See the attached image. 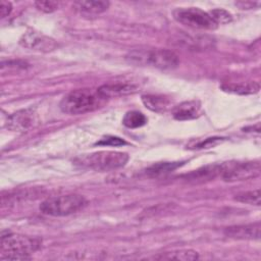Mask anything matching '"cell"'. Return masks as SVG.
I'll use <instances>...</instances> for the list:
<instances>
[{"label": "cell", "instance_id": "1", "mask_svg": "<svg viewBox=\"0 0 261 261\" xmlns=\"http://www.w3.org/2000/svg\"><path fill=\"white\" fill-rule=\"evenodd\" d=\"M125 59L130 64L159 69H172L179 63L177 54L171 50L161 48L134 49L125 55Z\"/></svg>", "mask_w": 261, "mask_h": 261}, {"label": "cell", "instance_id": "2", "mask_svg": "<svg viewBox=\"0 0 261 261\" xmlns=\"http://www.w3.org/2000/svg\"><path fill=\"white\" fill-rule=\"evenodd\" d=\"M40 247V241L22 234L3 231L0 241V259L27 260Z\"/></svg>", "mask_w": 261, "mask_h": 261}, {"label": "cell", "instance_id": "3", "mask_svg": "<svg viewBox=\"0 0 261 261\" xmlns=\"http://www.w3.org/2000/svg\"><path fill=\"white\" fill-rule=\"evenodd\" d=\"M103 100L104 99L98 94L97 90L76 89L63 96L59 103V107L61 111L66 114L79 115L97 109L100 107Z\"/></svg>", "mask_w": 261, "mask_h": 261}, {"label": "cell", "instance_id": "4", "mask_svg": "<svg viewBox=\"0 0 261 261\" xmlns=\"http://www.w3.org/2000/svg\"><path fill=\"white\" fill-rule=\"evenodd\" d=\"M128 161V155L118 151H99L77 157L76 165L96 171H112L123 167Z\"/></svg>", "mask_w": 261, "mask_h": 261}, {"label": "cell", "instance_id": "5", "mask_svg": "<svg viewBox=\"0 0 261 261\" xmlns=\"http://www.w3.org/2000/svg\"><path fill=\"white\" fill-rule=\"evenodd\" d=\"M87 200L76 194L54 196L46 199L40 205V211L49 216H67L84 209Z\"/></svg>", "mask_w": 261, "mask_h": 261}, {"label": "cell", "instance_id": "6", "mask_svg": "<svg viewBox=\"0 0 261 261\" xmlns=\"http://www.w3.org/2000/svg\"><path fill=\"white\" fill-rule=\"evenodd\" d=\"M173 18L189 28L197 30H214L217 24L208 12L197 7H179L173 10Z\"/></svg>", "mask_w": 261, "mask_h": 261}, {"label": "cell", "instance_id": "7", "mask_svg": "<svg viewBox=\"0 0 261 261\" xmlns=\"http://www.w3.org/2000/svg\"><path fill=\"white\" fill-rule=\"evenodd\" d=\"M260 174L259 161L222 163L220 176L225 181H240L254 178Z\"/></svg>", "mask_w": 261, "mask_h": 261}, {"label": "cell", "instance_id": "8", "mask_svg": "<svg viewBox=\"0 0 261 261\" xmlns=\"http://www.w3.org/2000/svg\"><path fill=\"white\" fill-rule=\"evenodd\" d=\"M19 44L30 50L38 52H51L57 47L54 39L35 30H29L19 39Z\"/></svg>", "mask_w": 261, "mask_h": 261}, {"label": "cell", "instance_id": "9", "mask_svg": "<svg viewBox=\"0 0 261 261\" xmlns=\"http://www.w3.org/2000/svg\"><path fill=\"white\" fill-rule=\"evenodd\" d=\"M37 120L36 113L33 109H21L10 114L6 121V127L11 132L22 133L31 128Z\"/></svg>", "mask_w": 261, "mask_h": 261}, {"label": "cell", "instance_id": "10", "mask_svg": "<svg viewBox=\"0 0 261 261\" xmlns=\"http://www.w3.org/2000/svg\"><path fill=\"white\" fill-rule=\"evenodd\" d=\"M137 90L138 88L134 84L125 83V82H117V83L104 84L97 89V92L105 100L109 98H116V97L134 94L137 92Z\"/></svg>", "mask_w": 261, "mask_h": 261}, {"label": "cell", "instance_id": "11", "mask_svg": "<svg viewBox=\"0 0 261 261\" xmlns=\"http://www.w3.org/2000/svg\"><path fill=\"white\" fill-rule=\"evenodd\" d=\"M224 234L236 240H259L260 223H250L242 225L228 226L224 229Z\"/></svg>", "mask_w": 261, "mask_h": 261}, {"label": "cell", "instance_id": "12", "mask_svg": "<svg viewBox=\"0 0 261 261\" xmlns=\"http://www.w3.org/2000/svg\"><path fill=\"white\" fill-rule=\"evenodd\" d=\"M222 171V163L221 164H210L203 166L197 170H194L190 173L184 174L181 177L193 184H200V182H205L209 181L216 176H220Z\"/></svg>", "mask_w": 261, "mask_h": 261}, {"label": "cell", "instance_id": "13", "mask_svg": "<svg viewBox=\"0 0 261 261\" xmlns=\"http://www.w3.org/2000/svg\"><path fill=\"white\" fill-rule=\"evenodd\" d=\"M202 114V106L198 100L181 102L172 108V116L176 120H191Z\"/></svg>", "mask_w": 261, "mask_h": 261}, {"label": "cell", "instance_id": "14", "mask_svg": "<svg viewBox=\"0 0 261 261\" xmlns=\"http://www.w3.org/2000/svg\"><path fill=\"white\" fill-rule=\"evenodd\" d=\"M72 7L82 14L97 15L109 7V2L104 0H87V1H75Z\"/></svg>", "mask_w": 261, "mask_h": 261}, {"label": "cell", "instance_id": "15", "mask_svg": "<svg viewBox=\"0 0 261 261\" xmlns=\"http://www.w3.org/2000/svg\"><path fill=\"white\" fill-rule=\"evenodd\" d=\"M142 102L146 108L154 112H164L172 105V101L162 95H143Z\"/></svg>", "mask_w": 261, "mask_h": 261}, {"label": "cell", "instance_id": "16", "mask_svg": "<svg viewBox=\"0 0 261 261\" xmlns=\"http://www.w3.org/2000/svg\"><path fill=\"white\" fill-rule=\"evenodd\" d=\"M221 89L225 92L238 94V95H250L256 94L260 90V85L256 82L248 83H229L221 85Z\"/></svg>", "mask_w": 261, "mask_h": 261}, {"label": "cell", "instance_id": "17", "mask_svg": "<svg viewBox=\"0 0 261 261\" xmlns=\"http://www.w3.org/2000/svg\"><path fill=\"white\" fill-rule=\"evenodd\" d=\"M181 165H182V162H158L146 168L145 173L150 177H157V176L165 175L175 170L177 167Z\"/></svg>", "mask_w": 261, "mask_h": 261}, {"label": "cell", "instance_id": "18", "mask_svg": "<svg viewBox=\"0 0 261 261\" xmlns=\"http://www.w3.org/2000/svg\"><path fill=\"white\" fill-rule=\"evenodd\" d=\"M156 259H166V260H182V261H190L196 260L199 258V255L194 250H175L171 252H165L160 256L155 257Z\"/></svg>", "mask_w": 261, "mask_h": 261}, {"label": "cell", "instance_id": "19", "mask_svg": "<svg viewBox=\"0 0 261 261\" xmlns=\"http://www.w3.org/2000/svg\"><path fill=\"white\" fill-rule=\"evenodd\" d=\"M122 123L128 128H138L147 123V117L140 111H128L122 118Z\"/></svg>", "mask_w": 261, "mask_h": 261}, {"label": "cell", "instance_id": "20", "mask_svg": "<svg viewBox=\"0 0 261 261\" xmlns=\"http://www.w3.org/2000/svg\"><path fill=\"white\" fill-rule=\"evenodd\" d=\"M234 200H237L241 203L259 206L260 205V190L256 189V190H253V191H247V192L239 193V194L236 195Z\"/></svg>", "mask_w": 261, "mask_h": 261}, {"label": "cell", "instance_id": "21", "mask_svg": "<svg viewBox=\"0 0 261 261\" xmlns=\"http://www.w3.org/2000/svg\"><path fill=\"white\" fill-rule=\"evenodd\" d=\"M222 138H206V139H201V140H196V141H191L188 144L189 149H203V148H210L213 147L217 144H219L222 140Z\"/></svg>", "mask_w": 261, "mask_h": 261}, {"label": "cell", "instance_id": "22", "mask_svg": "<svg viewBox=\"0 0 261 261\" xmlns=\"http://www.w3.org/2000/svg\"><path fill=\"white\" fill-rule=\"evenodd\" d=\"M209 15L211 16V18L214 20V22L216 24H223V23H228L232 20V16L231 14L221 8H216V9H212L211 11L208 12Z\"/></svg>", "mask_w": 261, "mask_h": 261}, {"label": "cell", "instance_id": "23", "mask_svg": "<svg viewBox=\"0 0 261 261\" xmlns=\"http://www.w3.org/2000/svg\"><path fill=\"white\" fill-rule=\"evenodd\" d=\"M34 5L40 11H43L45 13H51V12H53V11L58 9L59 3L56 2V1L46 0V1H36L34 3Z\"/></svg>", "mask_w": 261, "mask_h": 261}, {"label": "cell", "instance_id": "24", "mask_svg": "<svg viewBox=\"0 0 261 261\" xmlns=\"http://www.w3.org/2000/svg\"><path fill=\"white\" fill-rule=\"evenodd\" d=\"M124 144H126L124 140H122L118 137H114V136L104 137L96 143V145H102V146H121Z\"/></svg>", "mask_w": 261, "mask_h": 261}, {"label": "cell", "instance_id": "25", "mask_svg": "<svg viewBox=\"0 0 261 261\" xmlns=\"http://www.w3.org/2000/svg\"><path fill=\"white\" fill-rule=\"evenodd\" d=\"M12 10V5L10 2L7 1H1L0 4V15L1 18H4L6 16H8V14L11 12Z\"/></svg>", "mask_w": 261, "mask_h": 261}, {"label": "cell", "instance_id": "26", "mask_svg": "<svg viewBox=\"0 0 261 261\" xmlns=\"http://www.w3.org/2000/svg\"><path fill=\"white\" fill-rule=\"evenodd\" d=\"M254 4H257V3H254V2H252V1H241V2H237L236 3V5H238V6H240V8L241 9H250V8H253V6H254Z\"/></svg>", "mask_w": 261, "mask_h": 261}]
</instances>
